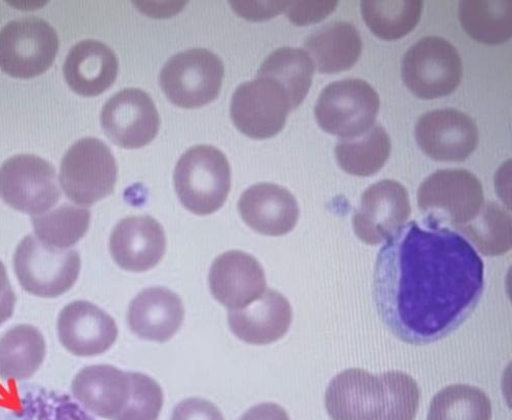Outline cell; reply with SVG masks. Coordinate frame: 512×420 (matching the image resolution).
I'll return each instance as SVG.
<instances>
[{
  "label": "cell",
  "instance_id": "cell-13",
  "mask_svg": "<svg viewBox=\"0 0 512 420\" xmlns=\"http://www.w3.org/2000/svg\"><path fill=\"white\" fill-rule=\"evenodd\" d=\"M415 138L425 155L441 162H462L479 144L475 121L456 109L423 114L415 126Z\"/></svg>",
  "mask_w": 512,
  "mask_h": 420
},
{
  "label": "cell",
  "instance_id": "cell-24",
  "mask_svg": "<svg viewBox=\"0 0 512 420\" xmlns=\"http://www.w3.org/2000/svg\"><path fill=\"white\" fill-rule=\"evenodd\" d=\"M306 53L322 74L350 70L362 54V39L351 23L337 21L314 31L305 42Z\"/></svg>",
  "mask_w": 512,
  "mask_h": 420
},
{
  "label": "cell",
  "instance_id": "cell-38",
  "mask_svg": "<svg viewBox=\"0 0 512 420\" xmlns=\"http://www.w3.org/2000/svg\"><path fill=\"white\" fill-rule=\"evenodd\" d=\"M240 420H290L286 410L274 403H264L250 408Z\"/></svg>",
  "mask_w": 512,
  "mask_h": 420
},
{
  "label": "cell",
  "instance_id": "cell-25",
  "mask_svg": "<svg viewBox=\"0 0 512 420\" xmlns=\"http://www.w3.org/2000/svg\"><path fill=\"white\" fill-rule=\"evenodd\" d=\"M47 355L44 334L29 324H20L0 338V378L22 382L39 370Z\"/></svg>",
  "mask_w": 512,
  "mask_h": 420
},
{
  "label": "cell",
  "instance_id": "cell-15",
  "mask_svg": "<svg viewBox=\"0 0 512 420\" xmlns=\"http://www.w3.org/2000/svg\"><path fill=\"white\" fill-rule=\"evenodd\" d=\"M410 214L406 188L397 181H379L364 192L354 217V230L366 244L377 245L398 232Z\"/></svg>",
  "mask_w": 512,
  "mask_h": 420
},
{
  "label": "cell",
  "instance_id": "cell-9",
  "mask_svg": "<svg viewBox=\"0 0 512 420\" xmlns=\"http://www.w3.org/2000/svg\"><path fill=\"white\" fill-rule=\"evenodd\" d=\"M0 197L31 217L47 214L61 198L55 167L30 154L8 159L0 166Z\"/></svg>",
  "mask_w": 512,
  "mask_h": 420
},
{
  "label": "cell",
  "instance_id": "cell-1",
  "mask_svg": "<svg viewBox=\"0 0 512 420\" xmlns=\"http://www.w3.org/2000/svg\"><path fill=\"white\" fill-rule=\"evenodd\" d=\"M484 287V262L465 237L412 221L380 248L373 299L396 338L423 346L445 339L471 317Z\"/></svg>",
  "mask_w": 512,
  "mask_h": 420
},
{
  "label": "cell",
  "instance_id": "cell-31",
  "mask_svg": "<svg viewBox=\"0 0 512 420\" xmlns=\"http://www.w3.org/2000/svg\"><path fill=\"white\" fill-rule=\"evenodd\" d=\"M455 230L473 242L486 257L502 256L511 249V218L496 202H485L471 223Z\"/></svg>",
  "mask_w": 512,
  "mask_h": 420
},
{
  "label": "cell",
  "instance_id": "cell-37",
  "mask_svg": "<svg viewBox=\"0 0 512 420\" xmlns=\"http://www.w3.org/2000/svg\"><path fill=\"white\" fill-rule=\"evenodd\" d=\"M17 303L16 293L11 284L8 271L0 261V326L12 318Z\"/></svg>",
  "mask_w": 512,
  "mask_h": 420
},
{
  "label": "cell",
  "instance_id": "cell-14",
  "mask_svg": "<svg viewBox=\"0 0 512 420\" xmlns=\"http://www.w3.org/2000/svg\"><path fill=\"white\" fill-rule=\"evenodd\" d=\"M101 124L113 144L125 149H139L155 139L160 117L147 93L126 89L105 104Z\"/></svg>",
  "mask_w": 512,
  "mask_h": 420
},
{
  "label": "cell",
  "instance_id": "cell-18",
  "mask_svg": "<svg viewBox=\"0 0 512 420\" xmlns=\"http://www.w3.org/2000/svg\"><path fill=\"white\" fill-rule=\"evenodd\" d=\"M131 372L111 365H92L80 370L71 385L77 403L89 413L115 420L130 402Z\"/></svg>",
  "mask_w": 512,
  "mask_h": 420
},
{
  "label": "cell",
  "instance_id": "cell-23",
  "mask_svg": "<svg viewBox=\"0 0 512 420\" xmlns=\"http://www.w3.org/2000/svg\"><path fill=\"white\" fill-rule=\"evenodd\" d=\"M118 60L103 42L88 39L69 52L63 72L68 86L83 97H97L107 91L118 74Z\"/></svg>",
  "mask_w": 512,
  "mask_h": 420
},
{
  "label": "cell",
  "instance_id": "cell-16",
  "mask_svg": "<svg viewBox=\"0 0 512 420\" xmlns=\"http://www.w3.org/2000/svg\"><path fill=\"white\" fill-rule=\"evenodd\" d=\"M62 346L78 357H94L107 352L116 342L115 320L104 310L87 301L67 305L57 323Z\"/></svg>",
  "mask_w": 512,
  "mask_h": 420
},
{
  "label": "cell",
  "instance_id": "cell-36",
  "mask_svg": "<svg viewBox=\"0 0 512 420\" xmlns=\"http://www.w3.org/2000/svg\"><path fill=\"white\" fill-rule=\"evenodd\" d=\"M170 420H225L220 409L201 398H190L181 402Z\"/></svg>",
  "mask_w": 512,
  "mask_h": 420
},
{
  "label": "cell",
  "instance_id": "cell-34",
  "mask_svg": "<svg viewBox=\"0 0 512 420\" xmlns=\"http://www.w3.org/2000/svg\"><path fill=\"white\" fill-rule=\"evenodd\" d=\"M133 390L127 407L115 420H157L163 406V392L153 378L131 372Z\"/></svg>",
  "mask_w": 512,
  "mask_h": 420
},
{
  "label": "cell",
  "instance_id": "cell-19",
  "mask_svg": "<svg viewBox=\"0 0 512 420\" xmlns=\"http://www.w3.org/2000/svg\"><path fill=\"white\" fill-rule=\"evenodd\" d=\"M162 226L149 216L120 221L110 237V254L123 270L146 272L156 267L165 254Z\"/></svg>",
  "mask_w": 512,
  "mask_h": 420
},
{
  "label": "cell",
  "instance_id": "cell-12",
  "mask_svg": "<svg viewBox=\"0 0 512 420\" xmlns=\"http://www.w3.org/2000/svg\"><path fill=\"white\" fill-rule=\"evenodd\" d=\"M292 111L288 95L274 80L258 76L241 84L232 98L231 117L245 136L269 139L279 134Z\"/></svg>",
  "mask_w": 512,
  "mask_h": 420
},
{
  "label": "cell",
  "instance_id": "cell-29",
  "mask_svg": "<svg viewBox=\"0 0 512 420\" xmlns=\"http://www.w3.org/2000/svg\"><path fill=\"white\" fill-rule=\"evenodd\" d=\"M511 2L467 0L459 6V20L465 32L482 44L502 45L512 33Z\"/></svg>",
  "mask_w": 512,
  "mask_h": 420
},
{
  "label": "cell",
  "instance_id": "cell-4",
  "mask_svg": "<svg viewBox=\"0 0 512 420\" xmlns=\"http://www.w3.org/2000/svg\"><path fill=\"white\" fill-rule=\"evenodd\" d=\"M417 200L425 222L454 229L471 223L485 203L480 180L465 170H442L425 179Z\"/></svg>",
  "mask_w": 512,
  "mask_h": 420
},
{
  "label": "cell",
  "instance_id": "cell-6",
  "mask_svg": "<svg viewBox=\"0 0 512 420\" xmlns=\"http://www.w3.org/2000/svg\"><path fill=\"white\" fill-rule=\"evenodd\" d=\"M225 75L221 59L205 49H193L170 58L161 70L160 86L170 102L194 109L216 100Z\"/></svg>",
  "mask_w": 512,
  "mask_h": 420
},
{
  "label": "cell",
  "instance_id": "cell-21",
  "mask_svg": "<svg viewBox=\"0 0 512 420\" xmlns=\"http://www.w3.org/2000/svg\"><path fill=\"white\" fill-rule=\"evenodd\" d=\"M185 318L183 302L177 293L164 287L140 292L127 313V323L139 338L164 343L173 338Z\"/></svg>",
  "mask_w": 512,
  "mask_h": 420
},
{
  "label": "cell",
  "instance_id": "cell-33",
  "mask_svg": "<svg viewBox=\"0 0 512 420\" xmlns=\"http://www.w3.org/2000/svg\"><path fill=\"white\" fill-rule=\"evenodd\" d=\"M492 404L480 389L453 385L440 391L432 401L428 420H491Z\"/></svg>",
  "mask_w": 512,
  "mask_h": 420
},
{
  "label": "cell",
  "instance_id": "cell-28",
  "mask_svg": "<svg viewBox=\"0 0 512 420\" xmlns=\"http://www.w3.org/2000/svg\"><path fill=\"white\" fill-rule=\"evenodd\" d=\"M0 420H96L69 395L45 388L21 393L16 406L0 413Z\"/></svg>",
  "mask_w": 512,
  "mask_h": 420
},
{
  "label": "cell",
  "instance_id": "cell-11",
  "mask_svg": "<svg viewBox=\"0 0 512 420\" xmlns=\"http://www.w3.org/2000/svg\"><path fill=\"white\" fill-rule=\"evenodd\" d=\"M325 406L332 420H396L382 374L348 369L330 382Z\"/></svg>",
  "mask_w": 512,
  "mask_h": 420
},
{
  "label": "cell",
  "instance_id": "cell-2",
  "mask_svg": "<svg viewBox=\"0 0 512 420\" xmlns=\"http://www.w3.org/2000/svg\"><path fill=\"white\" fill-rule=\"evenodd\" d=\"M175 187L191 213L208 216L218 212L231 189V168L225 154L212 146L189 149L175 170Z\"/></svg>",
  "mask_w": 512,
  "mask_h": 420
},
{
  "label": "cell",
  "instance_id": "cell-20",
  "mask_svg": "<svg viewBox=\"0 0 512 420\" xmlns=\"http://www.w3.org/2000/svg\"><path fill=\"white\" fill-rule=\"evenodd\" d=\"M243 221L255 232L283 236L291 232L300 218L294 196L275 184H258L248 188L238 204Z\"/></svg>",
  "mask_w": 512,
  "mask_h": 420
},
{
  "label": "cell",
  "instance_id": "cell-10",
  "mask_svg": "<svg viewBox=\"0 0 512 420\" xmlns=\"http://www.w3.org/2000/svg\"><path fill=\"white\" fill-rule=\"evenodd\" d=\"M59 51L56 30L45 20H15L0 31V69L12 77L29 79L48 71Z\"/></svg>",
  "mask_w": 512,
  "mask_h": 420
},
{
  "label": "cell",
  "instance_id": "cell-30",
  "mask_svg": "<svg viewBox=\"0 0 512 420\" xmlns=\"http://www.w3.org/2000/svg\"><path fill=\"white\" fill-rule=\"evenodd\" d=\"M91 213L87 208L64 204L45 215L32 217L35 237L42 243L69 249L88 233Z\"/></svg>",
  "mask_w": 512,
  "mask_h": 420
},
{
  "label": "cell",
  "instance_id": "cell-17",
  "mask_svg": "<svg viewBox=\"0 0 512 420\" xmlns=\"http://www.w3.org/2000/svg\"><path fill=\"white\" fill-rule=\"evenodd\" d=\"M209 286L213 298L232 311L258 301L267 290V280L258 260L231 250L213 262Z\"/></svg>",
  "mask_w": 512,
  "mask_h": 420
},
{
  "label": "cell",
  "instance_id": "cell-26",
  "mask_svg": "<svg viewBox=\"0 0 512 420\" xmlns=\"http://www.w3.org/2000/svg\"><path fill=\"white\" fill-rule=\"evenodd\" d=\"M392 142L380 124H374L365 134L339 140L335 155L341 170L357 177H371L387 163Z\"/></svg>",
  "mask_w": 512,
  "mask_h": 420
},
{
  "label": "cell",
  "instance_id": "cell-22",
  "mask_svg": "<svg viewBox=\"0 0 512 420\" xmlns=\"http://www.w3.org/2000/svg\"><path fill=\"white\" fill-rule=\"evenodd\" d=\"M229 325L238 338L250 345H269L283 338L292 322V309L278 291L263 296L241 310L229 311Z\"/></svg>",
  "mask_w": 512,
  "mask_h": 420
},
{
  "label": "cell",
  "instance_id": "cell-8",
  "mask_svg": "<svg viewBox=\"0 0 512 420\" xmlns=\"http://www.w3.org/2000/svg\"><path fill=\"white\" fill-rule=\"evenodd\" d=\"M117 180V164L110 148L96 138L76 142L64 155L60 182L66 196L91 206L109 196Z\"/></svg>",
  "mask_w": 512,
  "mask_h": 420
},
{
  "label": "cell",
  "instance_id": "cell-35",
  "mask_svg": "<svg viewBox=\"0 0 512 420\" xmlns=\"http://www.w3.org/2000/svg\"><path fill=\"white\" fill-rule=\"evenodd\" d=\"M338 2H288L285 9L290 21L297 26L319 23L329 17Z\"/></svg>",
  "mask_w": 512,
  "mask_h": 420
},
{
  "label": "cell",
  "instance_id": "cell-32",
  "mask_svg": "<svg viewBox=\"0 0 512 420\" xmlns=\"http://www.w3.org/2000/svg\"><path fill=\"white\" fill-rule=\"evenodd\" d=\"M423 3L373 2L361 4L362 16L369 29L383 40H397L409 34L419 23Z\"/></svg>",
  "mask_w": 512,
  "mask_h": 420
},
{
  "label": "cell",
  "instance_id": "cell-7",
  "mask_svg": "<svg viewBox=\"0 0 512 420\" xmlns=\"http://www.w3.org/2000/svg\"><path fill=\"white\" fill-rule=\"evenodd\" d=\"M463 74L457 50L444 38L428 36L408 50L402 63L407 88L418 98L434 100L454 93Z\"/></svg>",
  "mask_w": 512,
  "mask_h": 420
},
{
  "label": "cell",
  "instance_id": "cell-5",
  "mask_svg": "<svg viewBox=\"0 0 512 420\" xmlns=\"http://www.w3.org/2000/svg\"><path fill=\"white\" fill-rule=\"evenodd\" d=\"M379 96L364 80L344 79L332 82L321 93L315 117L326 133L343 139L365 134L375 123Z\"/></svg>",
  "mask_w": 512,
  "mask_h": 420
},
{
  "label": "cell",
  "instance_id": "cell-27",
  "mask_svg": "<svg viewBox=\"0 0 512 420\" xmlns=\"http://www.w3.org/2000/svg\"><path fill=\"white\" fill-rule=\"evenodd\" d=\"M314 71V63L305 51L281 48L265 60L258 76L277 82L288 95L291 108L294 110L309 94Z\"/></svg>",
  "mask_w": 512,
  "mask_h": 420
},
{
  "label": "cell",
  "instance_id": "cell-3",
  "mask_svg": "<svg viewBox=\"0 0 512 420\" xmlns=\"http://www.w3.org/2000/svg\"><path fill=\"white\" fill-rule=\"evenodd\" d=\"M15 274L25 291L41 299H56L75 285L81 270L79 252L58 249L26 236L13 259Z\"/></svg>",
  "mask_w": 512,
  "mask_h": 420
}]
</instances>
